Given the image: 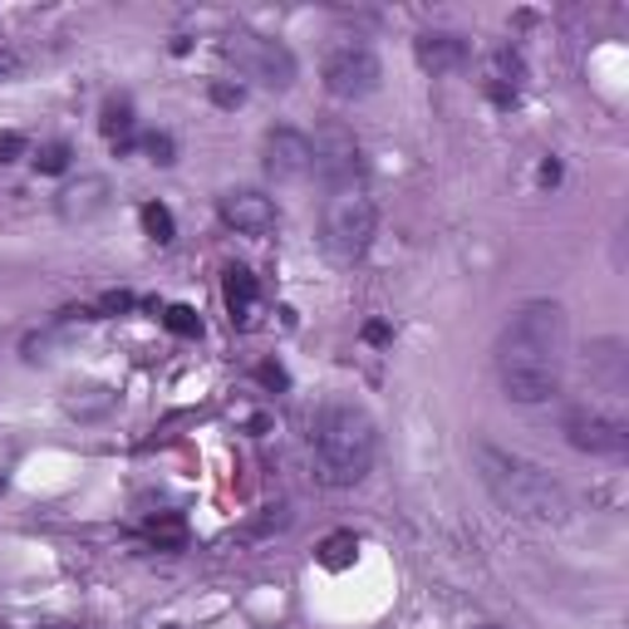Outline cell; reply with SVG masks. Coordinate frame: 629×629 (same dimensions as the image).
Instances as JSON below:
<instances>
[{
    "label": "cell",
    "mask_w": 629,
    "mask_h": 629,
    "mask_svg": "<svg viewBox=\"0 0 629 629\" xmlns=\"http://www.w3.org/2000/svg\"><path fill=\"white\" fill-rule=\"evenodd\" d=\"M541 182H546V187L560 182V163H556V157H546V163H541Z\"/></svg>",
    "instance_id": "30"
},
{
    "label": "cell",
    "mask_w": 629,
    "mask_h": 629,
    "mask_svg": "<svg viewBox=\"0 0 629 629\" xmlns=\"http://www.w3.org/2000/svg\"><path fill=\"white\" fill-rule=\"evenodd\" d=\"M285 526H290V507H265V517L251 521L246 536H271V531H285Z\"/></svg>",
    "instance_id": "24"
},
{
    "label": "cell",
    "mask_w": 629,
    "mask_h": 629,
    "mask_svg": "<svg viewBox=\"0 0 629 629\" xmlns=\"http://www.w3.org/2000/svg\"><path fill=\"white\" fill-rule=\"evenodd\" d=\"M222 295H226V310H232V320L246 324V320H251V310H256V275L246 271V265H226Z\"/></svg>",
    "instance_id": "14"
},
{
    "label": "cell",
    "mask_w": 629,
    "mask_h": 629,
    "mask_svg": "<svg viewBox=\"0 0 629 629\" xmlns=\"http://www.w3.org/2000/svg\"><path fill=\"white\" fill-rule=\"evenodd\" d=\"M226 59H236V69L251 79H261L265 88H290L295 84V55L290 45L271 35H256V29H232L226 35Z\"/></svg>",
    "instance_id": "6"
},
{
    "label": "cell",
    "mask_w": 629,
    "mask_h": 629,
    "mask_svg": "<svg viewBox=\"0 0 629 629\" xmlns=\"http://www.w3.org/2000/svg\"><path fill=\"white\" fill-rule=\"evenodd\" d=\"M590 373H595L609 393L625 389V344H619V340H600L595 349H590Z\"/></svg>",
    "instance_id": "15"
},
{
    "label": "cell",
    "mask_w": 629,
    "mask_h": 629,
    "mask_svg": "<svg viewBox=\"0 0 629 629\" xmlns=\"http://www.w3.org/2000/svg\"><path fill=\"white\" fill-rule=\"evenodd\" d=\"M373 232H379V212L373 202L354 187V192H334L324 202V216H320V241L334 261H359L364 251L373 246Z\"/></svg>",
    "instance_id": "4"
},
{
    "label": "cell",
    "mask_w": 629,
    "mask_h": 629,
    "mask_svg": "<svg viewBox=\"0 0 629 629\" xmlns=\"http://www.w3.org/2000/svg\"><path fill=\"white\" fill-rule=\"evenodd\" d=\"M133 305H138V300H133V295H128V290H108L104 300H98L94 310H84V314H128V310H133Z\"/></svg>",
    "instance_id": "25"
},
{
    "label": "cell",
    "mask_w": 629,
    "mask_h": 629,
    "mask_svg": "<svg viewBox=\"0 0 629 629\" xmlns=\"http://www.w3.org/2000/svg\"><path fill=\"white\" fill-rule=\"evenodd\" d=\"M261 163H265V173H271L275 182H300V177L314 173L310 138H305L300 128H290V123L271 128V133H265V143H261Z\"/></svg>",
    "instance_id": "9"
},
{
    "label": "cell",
    "mask_w": 629,
    "mask_h": 629,
    "mask_svg": "<svg viewBox=\"0 0 629 629\" xmlns=\"http://www.w3.org/2000/svg\"><path fill=\"white\" fill-rule=\"evenodd\" d=\"M104 206H108V182H104V177H79L74 187L59 192V216H64V222H88V216H98Z\"/></svg>",
    "instance_id": "13"
},
{
    "label": "cell",
    "mask_w": 629,
    "mask_h": 629,
    "mask_svg": "<svg viewBox=\"0 0 629 629\" xmlns=\"http://www.w3.org/2000/svg\"><path fill=\"white\" fill-rule=\"evenodd\" d=\"M0 491H5V477H0Z\"/></svg>",
    "instance_id": "32"
},
{
    "label": "cell",
    "mask_w": 629,
    "mask_h": 629,
    "mask_svg": "<svg viewBox=\"0 0 629 629\" xmlns=\"http://www.w3.org/2000/svg\"><path fill=\"white\" fill-rule=\"evenodd\" d=\"M64 408L74 413V418H98V413L114 408V389H84V393L74 389V399H69Z\"/></svg>",
    "instance_id": "20"
},
{
    "label": "cell",
    "mask_w": 629,
    "mask_h": 629,
    "mask_svg": "<svg viewBox=\"0 0 629 629\" xmlns=\"http://www.w3.org/2000/svg\"><path fill=\"white\" fill-rule=\"evenodd\" d=\"M354 550H359V536L354 531H334V536H324L320 541V566L324 570H344V566H354Z\"/></svg>",
    "instance_id": "17"
},
{
    "label": "cell",
    "mask_w": 629,
    "mask_h": 629,
    "mask_svg": "<svg viewBox=\"0 0 629 629\" xmlns=\"http://www.w3.org/2000/svg\"><path fill=\"white\" fill-rule=\"evenodd\" d=\"M560 428H566L570 448L590 452V458H625L629 452L625 418H615V413H605V408H570Z\"/></svg>",
    "instance_id": "7"
},
{
    "label": "cell",
    "mask_w": 629,
    "mask_h": 629,
    "mask_svg": "<svg viewBox=\"0 0 629 629\" xmlns=\"http://www.w3.org/2000/svg\"><path fill=\"white\" fill-rule=\"evenodd\" d=\"M497 383L511 403H550L566 373V310L560 300H521L497 334Z\"/></svg>",
    "instance_id": "1"
},
{
    "label": "cell",
    "mask_w": 629,
    "mask_h": 629,
    "mask_svg": "<svg viewBox=\"0 0 629 629\" xmlns=\"http://www.w3.org/2000/svg\"><path fill=\"white\" fill-rule=\"evenodd\" d=\"M521 84H526V64H521V55H517V49H497V55H491V64H487V94H491V104L511 108V104H517V94H521Z\"/></svg>",
    "instance_id": "12"
},
{
    "label": "cell",
    "mask_w": 629,
    "mask_h": 629,
    "mask_svg": "<svg viewBox=\"0 0 629 629\" xmlns=\"http://www.w3.org/2000/svg\"><path fill=\"white\" fill-rule=\"evenodd\" d=\"M320 79L334 98H369L383 79V64L369 45H340L330 59H324Z\"/></svg>",
    "instance_id": "8"
},
{
    "label": "cell",
    "mask_w": 629,
    "mask_h": 629,
    "mask_svg": "<svg viewBox=\"0 0 629 629\" xmlns=\"http://www.w3.org/2000/svg\"><path fill=\"white\" fill-rule=\"evenodd\" d=\"M138 216H143V232L153 236L157 246H167L177 236V222H173V212H167L163 202H143V212H138Z\"/></svg>",
    "instance_id": "19"
},
{
    "label": "cell",
    "mask_w": 629,
    "mask_h": 629,
    "mask_svg": "<svg viewBox=\"0 0 629 629\" xmlns=\"http://www.w3.org/2000/svg\"><path fill=\"white\" fill-rule=\"evenodd\" d=\"M15 74V55H0V79Z\"/></svg>",
    "instance_id": "31"
},
{
    "label": "cell",
    "mask_w": 629,
    "mask_h": 629,
    "mask_svg": "<svg viewBox=\"0 0 629 629\" xmlns=\"http://www.w3.org/2000/svg\"><path fill=\"white\" fill-rule=\"evenodd\" d=\"M241 98H246V88H241V84H222V79L212 84V104H222V108H241Z\"/></svg>",
    "instance_id": "27"
},
{
    "label": "cell",
    "mask_w": 629,
    "mask_h": 629,
    "mask_svg": "<svg viewBox=\"0 0 629 629\" xmlns=\"http://www.w3.org/2000/svg\"><path fill=\"white\" fill-rule=\"evenodd\" d=\"M163 324H167L173 334H182V340H197V334H202V320H197L192 305H167Z\"/></svg>",
    "instance_id": "21"
},
{
    "label": "cell",
    "mask_w": 629,
    "mask_h": 629,
    "mask_svg": "<svg viewBox=\"0 0 629 629\" xmlns=\"http://www.w3.org/2000/svg\"><path fill=\"white\" fill-rule=\"evenodd\" d=\"M25 133H0V163H20L25 157Z\"/></svg>",
    "instance_id": "28"
},
{
    "label": "cell",
    "mask_w": 629,
    "mask_h": 629,
    "mask_svg": "<svg viewBox=\"0 0 629 629\" xmlns=\"http://www.w3.org/2000/svg\"><path fill=\"white\" fill-rule=\"evenodd\" d=\"M472 462H477V477L487 487V497L507 517L526 521V526H560L570 517V491L541 462L521 458L511 448H497L487 438L472 442Z\"/></svg>",
    "instance_id": "2"
},
{
    "label": "cell",
    "mask_w": 629,
    "mask_h": 629,
    "mask_svg": "<svg viewBox=\"0 0 629 629\" xmlns=\"http://www.w3.org/2000/svg\"><path fill=\"white\" fill-rule=\"evenodd\" d=\"M413 59H418L423 74H452V69L467 64V39L458 35V29H423L418 39H413Z\"/></svg>",
    "instance_id": "11"
},
{
    "label": "cell",
    "mask_w": 629,
    "mask_h": 629,
    "mask_svg": "<svg viewBox=\"0 0 629 629\" xmlns=\"http://www.w3.org/2000/svg\"><path fill=\"white\" fill-rule=\"evenodd\" d=\"M143 531H147V541H153L157 550H182V541H187V521L177 517V511H167V517H153Z\"/></svg>",
    "instance_id": "18"
},
{
    "label": "cell",
    "mask_w": 629,
    "mask_h": 629,
    "mask_svg": "<svg viewBox=\"0 0 629 629\" xmlns=\"http://www.w3.org/2000/svg\"><path fill=\"white\" fill-rule=\"evenodd\" d=\"M216 212H222V222L241 236H271L275 222H281L275 202L265 192H256V187H232V192H222Z\"/></svg>",
    "instance_id": "10"
},
{
    "label": "cell",
    "mask_w": 629,
    "mask_h": 629,
    "mask_svg": "<svg viewBox=\"0 0 629 629\" xmlns=\"http://www.w3.org/2000/svg\"><path fill=\"white\" fill-rule=\"evenodd\" d=\"M256 379H261L265 389H275V393H281V389H290V373H285L281 364H271V359H265V364H256Z\"/></svg>",
    "instance_id": "26"
},
{
    "label": "cell",
    "mask_w": 629,
    "mask_h": 629,
    "mask_svg": "<svg viewBox=\"0 0 629 629\" xmlns=\"http://www.w3.org/2000/svg\"><path fill=\"white\" fill-rule=\"evenodd\" d=\"M143 153L153 157L157 167H173V163H177V143H173V133H147V138H143Z\"/></svg>",
    "instance_id": "23"
},
{
    "label": "cell",
    "mask_w": 629,
    "mask_h": 629,
    "mask_svg": "<svg viewBox=\"0 0 629 629\" xmlns=\"http://www.w3.org/2000/svg\"><path fill=\"white\" fill-rule=\"evenodd\" d=\"M98 128H104V138L118 147V153H128V147H133V128H138L133 123V104H128L123 94L108 98L104 114H98Z\"/></svg>",
    "instance_id": "16"
},
{
    "label": "cell",
    "mask_w": 629,
    "mask_h": 629,
    "mask_svg": "<svg viewBox=\"0 0 629 629\" xmlns=\"http://www.w3.org/2000/svg\"><path fill=\"white\" fill-rule=\"evenodd\" d=\"M314 467H320L324 487H354L369 477L373 452H379V432L364 403L354 399H324L314 413Z\"/></svg>",
    "instance_id": "3"
},
{
    "label": "cell",
    "mask_w": 629,
    "mask_h": 629,
    "mask_svg": "<svg viewBox=\"0 0 629 629\" xmlns=\"http://www.w3.org/2000/svg\"><path fill=\"white\" fill-rule=\"evenodd\" d=\"M310 157H314V177H320L330 192H354V187H359V177H364V153H359V138H354L349 123L330 118V123L314 128Z\"/></svg>",
    "instance_id": "5"
},
{
    "label": "cell",
    "mask_w": 629,
    "mask_h": 629,
    "mask_svg": "<svg viewBox=\"0 0 629 629\" xmlns=\"http://www.w3.org/2000/svg\"><path fill=\"white\" fill-rule=\"evenodd\" d=\"M364 340H369V344H389V324L369 320V324H364Z\"/></svg>",
    "instance_id": "29"
},
{
    "label": "cell",
    "mask_w": 629,
    "mask_h": 629,
    "mask_svg": "<svg viewBox=\"0 0 629 629\" xmlns=\"http://www.w3.org/2000/svg\"><path fill=\"white\" fill-rule=\"evenodd\" d=\"M35 167L45 177H59V173H69V143H45L35 153Z\"/></svg>",
    "instance_id": "22"
},
{
    "label": "cell",
    "mask_w": 629,
    "mask_h": 629,
    "mask_svg": "<svg viewBox=\"0 0 629 629\" xmlns=\"http://www.w3.org/2000/svg\"><path fill=\"white\" fill-rule=\"evenodd\" d=\"M482 629H497V625H482Z\"/></svg>",
    "instance_id": "33"
}]
</instances>
